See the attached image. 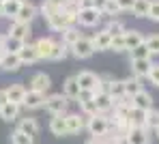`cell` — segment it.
<instances>
[{"label": "cell", "instance_id": "ab89813d", "mask_svg": "<svg viewBox=\"0 0 159 144\" xmlns=\"http://www.w3.org/2000/svg\"><path fill=\"white\" fill-rule=\"evenodd\" d=\"M129 54H131V60H142V58H153V56H151V52H148V47H146V43L138 45V47H135V50H131Z\"/></svg>", "mask_w": 159, "mask_h": 144}, {"label": "cell", "instance_id": "cb8c5ba5", "mask_svg": "<svg viewBox=\"0 0 159 144\" xmlns=\"http://www.w3.org/2000/svg\"><path fill=\"white\" fill-rule=\"evenodd\" d=\"M20 110H22V106H17V103H7V106H2L0 108V118L2 120H7V123H13V120H17V116H20Z\"/></svg>", "mask_w": 159, "mask_h": 144}, {"label": "cell", "instance_id": "4316f807", "mask_svg": "<svg viewBox=\"0 0 159 144\" xmlns=\"http://www.w3.org/2000/svg\"><path fill=\"white\" fill-rule=\"evenodd\" d=\"M26 43L11 37V34H4V54H20V50L24 47Z\"/></svg>", "mask_w": 159, "mask_h": 144}, {"label": "cell", "instance_id": "74e56055", "mask_svg": "<svg viewBox=\"0 0 159 144\" xmlns=\"http://www.w3.org/2000/svg\"><path fill=\"white\" fill-rule=\"evenodd\" d=\"M80 110H82V114L86 116V118H90V116L99 114V110H97V103H95V99H93V101H80Z\"/></svg>", "mask_w": 159, "mask_h": 144}, {"label": "cell", "instance_id": "83f0119b", "mask_svg": "<svg viewBox=\"0 0 159 144\" xmlns=\"http://www.w3.org/2000/svg\"><path fill=\"white\" fill-rule=\"evenodd\" d=\"M48 26L52 30H56V32H62L65 28H69V24H67V20H65V13H62V9L56 13V15H52L50 20H48Z\"/></svg>", "mask_w": 159, "mask_h": 144}, {"label": "cell", "instance_id": "9a60e30c", "mask_svg": "<svg viewBox=\"0 0 159 144\" xmlns=\"http://www.w3.org/2000/svg\"><path fill=\"white\" fill-rule=\"evenodd\" d=\"M80 90H82V88H80L75 75H71V78H67V80H65V84H62V95H65L69 101L78 99V97H80Z\"/></svg>", "mask_w": 159, "mask_h": 144}, {"label": "cell", "instance_id": "681fc988", "mask_svg": "<svg viewBox=\"0 0 159 144\" xmlns=\"http://www.w3.org/2000/svg\"><path fill=\"white\" fill-rule=\"evenodd\" d=\"M114 142L116 144H129V138L127 136H114Z\"/></svg>", "mask_w": 159, "mask_h": 144}, {"label": "cell", "instance_id": "9c48e42d", "mask_svg": "<svg viewBox=\"0 0 159 144\" xmlns=\"http://www.w3.org/2000/svg\"><path fill=\"white\" fill-rule=\"evenodd\" d=\"M153 67V58H142V60H131V75L135 78H148V71Z\"/></svg>", "mask_w": 159, "mask_h": 144}, {"label": "cell", "instance_id": "5bb4252c", "mask_svg": "<svg viewBox=\"0 0 159 144\" xmlns=\"http://www.w3.org/2000/svg\"><path fill=\"white\" fill-rule=\"evenodd\" d=\"M127 138L129 144H151V131L146 127H133Z\"/></svg>", "mask_w": 159, "mask_h": 144}, {"label": "cell", "instance_id": "836d02e7", "mask_svg": "<svg viewBox=\"0 0 159 144\" xmlns=\"http://www.w3.org/2000/svg\"><path fill=\"white\" fill-rule=\"evenodd\" d=\"M146 129L151 133H155L159 129V110H155V108L146 112Z\"/></svg>", "mask_w": 159, "mask_h": 144}, {"label": "cell", "instance_id": "1f68e13d", "mask_svg": "<svg viewBox=\"0 0 159 144\" xmlns=\"http://www.w3.org/2000/svg\"><path fill=\"white\" fill-rule=\"evenodd\" d=\"M148 9H151V0H135L131 13H133V17L142 20V17H148Z\"/></svg>", "mask_w": 159, "mask_h": 144}, {"label": "cell", "instance_id": "ffe728a7", "mask_svg": "<svg viewBox=\"0 0 159 144\" xmlns=\"http://www.w3.org/2000/svg\"><path fill=\"white\" fill-rule=\"evenodd\" d=\"M133 108H140V110H144V112L153 110V95L146 92V90H140V92L133 97Z\"/></svg>", "mask_w": 159, "mask_h": 144}, {"label": "cell", "instance_id": "7dc6e473", "mask_svg": "<svg viewBox=\"0 0 159 144\" xmlns=\"http://www.w3.org/2000/svg\"><path fill=\"white\" fill-rule=\"evenodd\" d=\"M7 103H9V95H7V88H2L0 90V108L7 106Z\"/></svg>", "mask_w": 159, "mask_h": 144}, {"label": "cell", "instance_id": "6f0895ef", "mask_svg": "<svg viewBox=\"0 0 159 144\" xmlns=\"http://www.w3.org/2000/svg\"><path fill=\"white\" fill-rule=\"evenodd\" d=\"M2 2H4V0H2Z\"/></svg>", "mask_w": 159, "mask_h": 144}, {"label": "cell", "instance_id": "7a4b0ae2", "mask_svg": "<svg viewBox=\"0 0 159 144\" xmlns=\"http://www.w3.org/2000/svg\"><path fill=\"white\" fill-rule=\"evenodd\" d=\"M52 116H65L67 108H69V99L60 92V95H50L45 97V106H43Z\"/></svg>", "mask_w": 159, "mask_h": 144}, {"label": "cell", "instance_id": "7bdbcfd3", "mask_svg": "<svg viewBox=\"0 0 159 144\" xmlns=\"http://www.w3.org/2000/svg\"><path fill=\"white\" fill-rule=\"evenodd\" d=\"M148 20L159 22V0H151V9H148Z\"/></svg>", "mask_w": 159, "mask_h": 144}, {"label": "cell", "instance_id": "bcb514c9", "mask_svg": "<svg viewBox=\"0 0 159 144\" xmlns=\"http://www.w3.org/2000/svg\"><path fill=\"white\" fill-rule=\"evenodd\" d=\"M116 2H118V7H120L123 11H131V9H133V2H135V0H116Z\"/></svg>", "mask_w": 159, "mask_h": 144}, {"label": "cell", "instance_id": "d6986e66", "mask_svg": "<svg viewBox=\"0 0 159 144\" xmlns=\"http://www.w3.org/2000/svg\"><path fill=\"white\" fill-rule=\"evenodd\" d=\"M60 43L62 45H67V47H71V45H75L80 39H82V34H80V28L78 26H69V28H65L60 32Z\"/></svg>", "mask_w": 159, "mask_h": 144}, {"label": "cell", "instance_id": "484cf974", "mask_svg": "<svg viewBox=\"0 0 159 144\" xmlns=\"http://www.w3.org/2000/svg\"><path fill=\"white\" fill-rule=\"evenodd\" d=\"M123 84H125V95L127 97H135L140 90H144L142 88V80L140 78H135V75H131V78H127V80H123Z\"/></svg>", "mask_w": 159, "mask_h": 144}, {"label": "cell", "instance_id": "f6af8a7d", "mask_svg": "<svg viewBox=\"0 0 159 144\" xmlns=\"http://www.w3.org/2000/svg\"><path fill=\"white\" fill-rule=\"evenodd\" d=\"M93 99H95V92H93V90H80L78 103L80 101H93Z\"/></svg>", "mask_w": 159, "mask_h": 144}, {"label": "cell", "instance_id": "9f6ffc18", "mask_svg": "<svg viewBox=\"0 0 159 144\" xmlns=\"http://www.w3.org/2000/svg\"><path fill=\"white\" fill-rule=\"evenodd\" d=\"M2 56H4V54H2V52H0V60H2Z\"/></svg>", "mask_w": 159, "mask_h": 144}, {"label": "cell", "instance_id": "8d00e7d4", "mask_svg": "<svg viewBox=\"0 0 159 144\" xmlns=\"http://www.w3.org/2000/svg\"><path fill=\"white\" fill-rule=\"evenodd\" d=\"M144 43H146V47H148L151 56H159V32L151 34V37H146V39H144Z\"/></svg>", "mask_w": 159, "mask_h": 144}, {"label": "cell", "instance_id": "603a6c76", "mask_svg": "<svg viewBox=\"0 0 159 144\" xmlns=\"http://www.w3.org/2000/svg\"><path fill=\"white\" fill-rule=\"evenodd\" d=\"M125 45H127V52H131L135 50L138 45H142L144 43V37H142V32L140 30H125Z\"/></svg>", "mask_w": 159, "mask_h": 144}, {"label": "cell", "instance_id": "db71d44e", "mask_svg": "<svg viewBox=\"0 0 159 144\" xmlns=\"http://www.w3.org/2000/svg\"><path fill=\"white\" fill-rule=\"evenodd\" d=\"M155 136H157V138H159V129H157V131H155Z\"/></svg>", "mask_w": 159, "mask_h": 144}, {"label": "cell", "instance_id": "e0dca14e", "mask_svg": "<svg viewBox=\"0 0 159 144\" xmlns=\"http://www.w3.org/2000/svg\"><path fill=\"white\" fill-rule=\"evenodd\" d=\"M93 43H95V50H97V52H106V50H110V45H112V34H110L106 28L99 30V32L93 37Z\"/></svg>", "mask_w": 159, "mask_h": 144}, {"label": "cell", "instance_id": "f5cc1de1", "mask_svg": "<svg viewBox=\"0 0 159 144\" xmlns=\"http://www.w3.org/2000/svg\"><path fill=\"white\" fill-rule=\"evenodd\" d=\"M0 17H2V0H0Z\"/></svg>", "mask_w": 159, "mask_h": 144}, {"label": "cell", "instance_id": "ee69618b", "mask_svg": "<svg viewBox=\"0 0 159 144\" xmlns=\"http://www.w3.org/2000/svg\"><path fill=\"white\" fill-rule=\"evenodd\" d=\"M148 80L159 86V62H153V67H151V71H148Z\"/></svg>", "mask_w": 159, "mask_h": 144}, {"label": "cell", "instance_id": "8992f818", "mask_svg": "<svg viewBox=\"0 0 159 144\" xmlns=\"http://www.w3.org/2000/svg\"><path fill=\"white\" fill-rule=\"evenodd\" d=\"M75 80H78V84H80L82 90H93V92H95L97 82H99V75L93 73V71H80L78 75H75Z\"/></svg>", "mask_w": 159, "mask_h": 144}, {"label": "cell", "instance_id": "ac0fdd59", "mask_svg": "<svg viewBox=\"0 0 159 144\" xmlns=\"http://www.w3.org/2000/svg\"><path fill=\"white\" fill-rule=\"evenodd\" d=\"M95 103H97L99 114H110V112L114 110V99H112L107 92H99V95H95Z\"/></svg>", "mask_w": 159, "mask_h": 144}, {"label": "cell", "instance_id": "f907efd6", "mask_svg": "<svg viewBox=\"0 0 159 144\" xmlns=\"http://www.w3.org/2000/svg\"><path fill=\"white\" fill-rule=\"evenodd\" d=\"M52 4H56L58 9H65V4H67V0H50Z\"/></svg>", "mask_w": 159, "mask_h": 144}, {"label": "cell", "instance_id": "ba28073f", "mask_svg": "<svg viewBox=\"0 0 159 144\" xmlns=\"http://www.w3.org/2000/svg\"><path fill=\"white\" fill-rule=\"evenodd\" d=\"M52 86V80H50V75L48 73H34L32 78H30V90H37V92H48Z\"/></svg>", "mask_w": 159, "mask_h": 144}, {"label": "cell", "instance_id": "d6a6232c", "mask_svg": "<svg viewBox=\"0 0 159 144\" xmlns=\"http://www.w3.org/2000/svg\"><path fill=\"white\" fill-rule=\"evenodd\" d=\"M129 123H131V127H146V112L140 110V108H131Z\"/></svg>", "mask_w": 159, "mask_h": 144}, {"label": "cell", "instance_id": "e575fe53", "mask_svg": "<svg viewBox=\"0 0 159 144\" xmlns=\"http://www.w3.org/2000/svg\"><path fill=\"white\" fill-rule=\"evenodd\" d=\"M106 30L112 34V37H120V34H125V24L120 22V20H110L107 22V26H106Z\"/></svg>", "mask_w": 159, "mask_h": 144}, {"label": "cell", "instance_id": "d4e9b609", "mask_svg": "<svg viewBox=\"0 0 159 144\" xmlns=\"http://www.w3.org/2000/svg\"><path fill=\"white\" fill-rule=\"evenodd\" d=\"M7 95H9V101L11 103L22 106L24 103V97H26V88L22 86V84H11V86L7 88Z\"/></svg>", "mask_w": 159, "mask_h": 144}, {"label": "cell", "instance_id": "7402d4cb", "mask_svg": "<svg viewBox=\"0 0 159 144\" xmlns=\"http://www.w3.org/2000/svg\"><path fill=\"white\" fill-rule=\"evenodd\" d=\"M67 129H69V136L71 133H80L84 127H86V116H80V114H67Z\"/></svg>", "mask_w": 159, "mask_h": 144}, {"label": "cell", "instance_id": "277c9868", "mask_svg": "<svg viewBox=\"0 0 159 144\" xmlns=\"http://www.w3.org/2000/svg\"><path fill=\"white\" fill-rule=\"evenodd\" d=\"M101 22V13L95 9V7H88V9H80L78 13V24L80 26H86V28H93Z\"/></svg>", "mask_w": 159, "mask_h": 144}, {"label": "cell", "instance_id": "d590c367", "mask_svg": "<svg viewBox=\"0 0 159 144\" xmlns=\"http://www.w3.org/2000/svg\"><path fill=\"white\" fill-rule=\"evenodd\" d=\"M67 54H69V47H67V45H62L60 41H56V43H54V50H52L50 60H65Z\"/></svg>", "mask_w": 159, "mask_h": 144}, {"label": "cell", "instance_id": "52a82bcc", "mask_svg": "<svg viewBox=\"0 0 159 144\" xmlns=\"http://www.w3.org/2000/svg\"><path fill=\"white\" fill-rule=\"evenodd\" d=\"M7 34H11V37H15V39H20V41H24L28 43V39H30V34H32V28H30V24H22V22H11V28Z\"/></svg>", "mask_w": 159, "mask_h": 144}, {"label": "cell", "instance_id": "4dcf8cb0", "mask_svg": "<svg viewBox=\"0 0 159 144\" xmlns=\"http://www.w3.org/2000/svg\"><path fill=\"white\" fill-rule=\"evenodd\" d=\"M123 13V9L118 7V2L116 0H107L106 2V9L101 11V20L107 17V20H116V15H120Z\"/></svg>", "mask_w": 159, "mask_h": 144}, {"label": "cell", "instance_id": "2e32d148", "mask_svg": "<svg viewBox=\"0 0 159 144\" xmlns=\"http://www.w3.org/2000/svg\"><path fill=\"white\" fill-rule=\"evenodd\" d=\"M67 116V114H65ZM65 116H52V120H50V131H52L54 136H58V138H62V136H69V129H67V118Z\"/></svg>", "mask_w": 159, "mask_h": 144}, {"label": "cell", "instance_id": "60d3db41", "mask_svg": "<svg viewBox=\"0 0 159 144\" xmlns=\"http://www.w3.org/2000/svg\"><path fill=\"white\" fill-rule=\"evenodd\" d=\"M32 140H34V138H30V136H26V133H22L20 129H15V131L11 133V144H34Z\"/></svg>", "mask_w": 159, "mask_h": 144}, {"label": "cell", "instance_id": "8fae6325", "mask_svg": "<svg viewBox=\"0 0 159 144\" xmlns=\"http://www.w3.org/2000/svg\"><path fill=\"white\" fill-rule=\"evenodd\" d=\"M37 17V7L32 4V2H22V7H20V13H17V17L13 20V22H22V24H30L32 20Z\"/></svg>", "mask_w": 159, "mask_h": 144}, {"label": "cell", "instance_id": "11a10c76", "mask_svg": "<svg viewBox=\"0 0 159 144\" xmlns=\"http://www.w3.org/2000/svg\"><path fill=\"white\" fill-rule=\"evenodd\" d=\"M15 2H26V0H15Z\"/></svg>", "mask_w": 159, "mask_h": 144}, {"label": "cell", "instance_id": "6da1fadb", "mask_svg": "<svg viewBox=\"0 0 159 144\" xmlns=\"http://www.w3.org/2000/svg\"><path fill=\"white\" fill-rule=\"evenodd\" d=\"M86 129L93 138L101 140L112 133V125H110V114H95L86 120Z\"/></svg>", "mask_w": 159, "mask_h": 144}, {"label": "cell", "instance_id": "30bf717a", "mask_svg": "<svg viewBox=\"0 0 159 144\" xmlns=\"http://www.w3.org/2000/svg\"><path fill=\"white\" fill-rule=\"evenodd\" d=\"M54 41L52 37H41L37 43H34V47H37V54H39V60L43 58V60H50L52 56V50H54Z\"/></svg>", "mask_w": 159, "mask_h": 144}, {"label": "cell", "instance_id": "f35d334b", "mask_svg": "<svg viewBox=\"0 0 159 144\" xmlns=\"http://www.w3.org/2000/svg\"><path fill=\"white\" fill-rule=\"evenodd\" d=\"M58 11H60V9H58L56 4H52L50 0H43V4H41V15L45 17V22H48V20H50L52 15H56Z\"/></svg>", "mask_w": 159, "mask_h": 144}, {"label": "cell", "instance_id": "f1b7e54d", "mask_svg": "<svg viewBox=\"0 0 159 144\" xmlns=\"http://www.w3.org/2000/svg\"><path fill=\"white\" fill-rule=\"evenodd\" d=\"M20 7H22V2H15V0H4V2H2V17L15 20V17H17V13H20Z\"/></svg>", "mask_w": 159, "mask_h": 144}, {"label": "cell", "instance_id": "4fadbf2b", "mask_svg": "<svg viewBox=\"0 0 159 144\" xmlns=\"http://www.w3.org/2000/svg\"><path fill=\"white\" fill-rule=\"evenodd\" d=\"M17 129L22 131V133H26L30 138H34V136H39V123H37V118H32V116H26V118H20V123H17Z\"/></svg>", "mask_w": 159, "mask_h": 144}, {"label": "cell", "instance_id": "5b68a950", "mask_svg": "<svg viewBox=\"0 0 159 144\" xmlns=\"http://www.w3.org/2000/svg\"><path fill=\"white\" fill-rule=\"evenodd\" d=\"M43 106H45V95L28 88V90H26V97H24V103H22V108H26V110H39V108H43Z\"/></svg>", "mask_w": 159, "mask_h": 144}, {"label": "cell", "instance_id": "3957f363", "mask_svg": "<svg viewBox=\"0 0 159 144\" xmlns=\"http://www.w3.org/2000/svg\"><path fill=\"white\" fill-rule=\"evenodd\" d=\"M69 52L73 54L75 58H80V60H84V58H90L97 50H95V43H93V39H88V37H82L75 45H71L69 47Z\"/></svg>", "mask_w": 159, "mask_h": 144}, {"label": "cell", "instance_id": "c3c4849f", "mask_svg": "<svg viewBox=\"0 0 159 144\" xmlns=\"http://www.w3.org/2000/svg\"><path fill=\"white\" fill-rule=\"evenodd\" d=\"M106 2H107V0H93V7H95V9L101 13V11L106 9Z\"/></svg>", "mask_w": 159, "mask_h": 144}, {"label": "cell", "instance_id": "7c38bea8", "mask_svg": "<svg viewBox=\"0 0 159 144\" xmlns=\"http://www.w3.org/2000/svg\"><path fill=\"white\" fill-rule=\"evenodd\" d=\"M24 65H22V60L17 54H4L2 60H0V69L2 71H7V73H15V71H20Z\"/></svg>", "mask_w": 159, "mask_h": 144}, {"label": "cell", "instance_id": "f546056e", "mask_svg": "<svg viewBox=\"0 0 159 144\" xmlns=\"http://www.w3.org/2000/svg\"><path fill=\"white\" fill-rule=\"evenodd\" d=\"M107 95L116 101V99H120V97H125V84H123V80H110V84H107Z\"/></svg>", "mask_w": 159, "mask_h": 144}, {"label": "cell", "instance_id": "44dd1931", "mask_svg": "<svg viewBox=\"0 0 159 144\" xmlns=\"http://www.w3.org/2000/svg\"><path fill=\"white\" fill-rule=\"evenodd\" d=\"M20 60H22V65H32V62H37L39 60V54H37V47H34V43H26L22 50H20Z\"/></svg>", "mask_w": 159, "mask_h": 144}, {"label": "cell", "instance_id": "b9f144b4", "mask_svg": "<svg viewBox=\"0 0 159 144\" xmlns=\"http://www.w3.org/2000/svg\"><path fill=\"white\" fill-rule=\"evenodd\" d=\"M112 52H127V45H125V37H112V45H110Z\"/></svg>", "mask_w": 159, "mask_h": 144}, {"label": "cell", "instance_id": "816d5d0a", "mask_svg": "<svg viewBox=\"0 0 159 144\" xmlns=\"http://www.w3.org/2000/svg\"><path fill=\"white\" fill-rule=\"evenodd\" d=\"M84 144H101V140H97V138H90V140H86Z\"/></svg>", "mask_w": 159, "mask_h": 144}]
</instances>
